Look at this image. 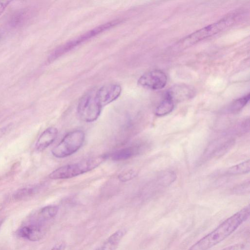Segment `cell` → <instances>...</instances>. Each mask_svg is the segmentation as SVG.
Masks as SVG:
<instances>
[{
  "label": "cell",
  "instance_id": "cell-8",
  "mask_svg": "<svg viewBox=\"0 0 250 250\" xmlns=\"http://www.w3.org/2000/svg\"><path fill=\"white\" fill-rule=\"evenodd\" d=\"M47 229V224L30 220L27 225L21 227L18 230L17 234L29 241H37L44 236Z\"/></svg>",
  "mask_w": 250,
  "mask_h": 250
},
{
  "label": "cell",
  "instance_id": "cell-2",
  "mask_svg": "<svg viewBox=\"0 0 250 250\" xmlns=\"http://www.w3.org/2000/svg\"><path fill=\"white\" fill-rule=\"evenodd\" d=\"M106 158L107 155H102L63 166L51 172L49 177L51 179L58 180L78 176L95 169Z\"/></svg>",
  "mask_w": 250,
  "mask_h": 250
},
{
  "label": "cell",
  "instance_id": "cell-16",
  "mask_svg": "<svg viewBox=\"0 0 250 250\" xmlns=\"http://www.w3.org/2000/svg\"><path fill=\"white\" fill-rule=\"evenodd\" d=\"M29 12L27 9H23L16 12L11 17L9 24L12 27H18L22 25L30 15Z\"/></svg>",
  "mask_w": 250,
  "mask_h": 250
},
{
  "label": "cell",
  "instance_id": "cell-1",
  "mask_svg": "<svg viewBox=\"0 0 250 250\" xmlns=\"http://www.w3.org/2000/svg\"><path fill=\"white\" fill-rule=\"evenodd\" d=\"M250 206L232 215L211 232L193 244L188 250H208L233 232L250 216Z\"/></svg>",
  "mask_w": 250,
  "mask_h": 250
},
{
  "label": "cell",
  "instance_id": "cell-6",
  "mask_svg": "<svg viewBox=\"0 0 250 250\" xmlns=\"http://www.w3.org/2000/svg\"><path fill=\"white\" fill-rule=\"evenodd\" d=\"M120 22V21H113L91 29L77 38L58 47L55 49L50 55L48 58V62H51L56 59L62 54L66 53L73 48L77 46L83 42L89 40L99 34L112 27Z\"/></svg>",
  "mask_w": 250,
  "mask_h": 250
},
{
  "label": "cell",
  "instance_id": "cell-24",
  "mask_svg": "<svg viewBox=\"0 0 250 250\" xmlns=\"http://www.w3.org/2000/svg\"><path fill=\"white\" fill-rule=\"evenodd\" d=\"M12 127V124H9L0 128V139L9 132Z\"/></svg>",
  "mask_w": 250,
  "mask_h": 250
},
{
  "label": "cell",
  "instance_id": "cell-13",
  "mask_svg": "<svg viewBox=\"0 0 250 250\" xmlns=\"http://www.w3.org/2000/svg\"><path fill=\"white\" fill-rule=\"evenodd\" d=\"M139 151V146H128L115 151L111 155V158L115 161H124L132 158Z\"/></svg>",
  "mask_w": 250,
  "mask_h": 250
},
{
  "label": "cell",
  "instance_id": "cell-15",
  "mask_svg": "<svg viewBox=\"0 0 250 250\" xmlns=\"http://www.w3.org/2000/svg\"><path fill=\"white\" fill-rule=\"evenodd\" d=\"M174 102L167 96L164 98L158 105L155 110V114L158 116H163L170 113L174 108Z\"/></svg>",
  "mask_w": 250,
  "mask_h": 250
},
{
  "label": "cell",
  "instance_id": "cell-26",
  "mask_svg": "<svg viewBox=\"0 0 250 250\" xmlns=\"http://www.w3.org/2000/svg\"><path fill=\"white\" fill-rule=\"evenodd\" d=\"M10 2L9 0H0V16Z\"/></svg>",
  "mask_w": 250,
  "mask_h": 250
},
{
  "label": "cell",
  "instance_id": "cell-18",
  "mask_svg": "<svg viewBox=\"0 0 250 250\" xmlns=\"http://www.w3.org/2000/svg\"><path fill=\"white\" fill-rule=\"evenodd\" d=\"M37 187L24 188L18 190L13 195V198L16 200H21L35 194L38 190Z\"/></svg>",
  "mask_w": 250,
  "mask_h": 250
},
{
  "label": "cell",
  "instance_id": "cell-17",
  "mask_svg": "<svg viewBox=\"0 0 250 250\" xmlns=\"http://www.w3.org/2000/svg\"><path fill=\"white\" fill-rule=\"evenodd\" d=\"M250 170V161L249 159L229 167L228 172L231 174H240L248 173Z\"/></svg>",
  "mask_w": 250,
  "mask_h": 250
},
{
  "label": "cell",
  "instance_id": "cell-10",
  "mask_svg": "<svg viewBox=\"0 0 250 250\" xmlns=\"http://www.w3.org/2000/svg\"><path fill=\"white\" fill-rule=\"evenodd\" d=\"M194 91L189 86L184 84H179L171 87L166 93L174 103L175 101H181L191 98Z\"/></svg>",
  "mask_w": 250,
  "mask_h": 250
},
{
  "label": "cell",
  "instance_id": "cell-27",
  "mask_svg": "<svg viewBox=\"0 0 250 250\" xmlns=\"http://www.w3.org/2000/svg\"><path fill=\"white\" fill-rule=\"evenodd\" d=\"M65 245L63 242H60L55 245L51 250H65Z\"/></svg>",
  "mask_w": 250,
  "mask_h": 250
},
{
  "label": "cell",
  "instance_id": "cell-23",
  "mask_svg": "<svg viewBox=\"0 0 250 250\" xmlns=\"http://www.w3.org/2000/svg\"><path fill=\"white\" fill-rule=\"evenodd\" d=\"M237 192L239 193H243L247 192V191H249L250 190V183L248 182V183H246L245 184H242L241 186L238 187V188L236 189Z\"/></svg>",
  "mask_w": 250,
  "mask_h": 250
},
{
  "label": "cell",
  "instance_id": "cell-25",
  "mask_svg": "<svg viewBox=\"0 0 250 250\" xmlns=\"http://www.w3.org/2000/svg\"><path fill=\"white\" fill-rule=\"evenodd\" d=\"M244 247L243 244H237L228 247L222 250H244Z\"/></svg>",
  "mask_w": 250,
  "mask_h": 250
},
{
  "label": "cell",
  "instance_id": "cell-7",
  "mask_svg": "<svg viewBox=\"0 0 250 250\" xmlns=\"http://www.w3.org/2000/svg\"><path fill=\"white\" fill-rule=\"evenodd\" d=\"M167 82V75L163 71L159 69L146 72L138 81L139 84L141 86L153 90L163 88Z\"/></svg>",
  "mask_w": 250,
  "mask_h": 250
},
{
  "label": "cell",
  "instance_id": "cell-12",
  "mask_svg": "<svg viewBox=\"0 0 250 250\" xmlns=\"http://www.w3.org/2000/svg\"><path fill=\"white\" fill-rule=\"evenodd\" d=\"M58 210L59 208L57 206H45L40 209L35 216L31 218L30 220L40 223H47L56 216Z\"/></svg>",
  "mask_w": 250,
  "mask_h": 250
},
{
  "label": "cell",
  "instance_id": "cell-28",
  "mask_svg": "<svg viewBox=\"0 0 250 250\" xmlns=\"http://www.w3.org/2000/svg\"><path fill=\"white\" fill-rule=\"evenodd\" d=\"M0 225H1V222H0Z\"/></svg>",
  "mask_w": 250,
  "mask_h": 250
},
{
  "label": "cell",
  "instance_id": "cell-21",
  "mask_svg": "<svg viewBox=\"0 0 250 250\" xmlns=\"http://www.w3.org/2000/svg\"><path fill=\"white\" fill-rule=\"evenodd\" d=\"M137 174V173L135 170L130 169L120 173L118 177L120 181L125 182L132 180L136 177Z\"/></svg>",
  "mask_w": 250,
  "mask_h": 250
},
{
  "label": "cell",
  "instance_id": "cell-22",
  "mask_svg": "<svg viewBox=\"0 0 250 250\" xmlns=\"http://www.w3.org/2000/svg\"><path fill=\"white\" fill-rule=\"evenodd\" d=\"M234 143L233 140H229L226 142L216 150L215 153V155L219 156L223 155L230 148Z\"/></svg>",
  "mask_w": 250,
  "mask_h": 250
},
{
  "label": "cell",
  "instance_id": "cell-5",
  "mask_svg": "<svg viewBox=\"0 0 250 250\" xmlns=\"http://www.w3.org/2000/svg\"><path fill=\"white\" fill-rule=\"evenodd\" d=\"M102 108L94 89L89 91L81 98L77 106V113L82 121L91 123L99 118Z\"/></svg>",
  "mask_w": 250,
  "mask_h": 250
},
{
  "label": "cell",
  "instance_id": "cell-14",
  "mask_svg": "<svg viewBox=\"0 0 250 250\" xmlns=\"http://www.w3.org/2000/svg\"><path fill=\"white\" fill-rule=\"evenodd\" d=\"M124 229H120L111 234L97 250H115L125 234Z\"/></svg>",
  "mask_w": 250,
  "mask_h": 250
},
{
  "label": "cell",
  "instance_id": "cell-20",
  "mask_svg": "<svg viewBox=\"0 0 250 250\" xmlns=\"http://www.w3.org/2000/svg\"><path fill=\"white\" fill-rule=\"evenodd\" d=\"M176 175L171 171H167L162 173L159 178V182L162 186H168L176 179Z\"/></svg>",
  "mask_w": 250,
  "mask_h": 250
},
{
  "label": "cell",
  "instance_id": "cell-11",
  "mask_svg": "<svg viewBox=\"0 0 250 250\" xmlns=\"http://www.w3.org/2000/svg\"><path fill=\"white\" fill-rule=\"evenodd\" d=\"M58 129L54 127L46 129L40 136L35 146L38 151H42L48 147L57 137Z\"/></svg>",
  "mask_w": 250,
  "mask_h": 250
},
{
  "label": "cell",
  "instance_id": "cell-4",
  "mask_svg": "<svg viewBox=\"0 0 250 250\" xmlns=\"http://www.w3.org/2000/svg\"><path fill=\"white\" fill-rule=\"evenodd\" d=\"M85 135L81 130H75L66 134L52 151L58 158H63L76 152L83 146Z\"/></svg>",
  "mask_w": 250,
  "mask_h": 250
},
{
  "label": "cell",
  "instance_id": "cell-9",
  "mask_svg": "<svg viewBox=\"0 0 250 250\" xmlns=\"http://www.w3.org/2000/svg\"><path fill=\"white\" fill-rule=\"evenodd\" d=\"M121 92L120 85L115 83L107 84L95 89L96 96L103 107L116 100Z\"/></svg>",
  "mask_w": 250,
  "mask_h": 250
},
{
  "label": "cell",
  "instance_id": "cell-3",
  "mask_svg": "<svg viewBox=\"0 0 250 250\" xmlns=\"http://www.w3.org/2000/svg\"><path fill=\"white\" fill-rule=\"evenodd\" d=\"M236 15L231 14L217 22L204 27L179 41L176 45L178 49L186 48L198 42L217 34L231 25L236 20Z\"/></svg>",
  "mask_w": 250,
  "mask_h": 250
},
{
  "label": "cell",
  "instance_id": "cell-19",
  "mask_svg": "<svg viewBox=\"0 0 250 250\" xmlns=\"http://www.w3.org/2000/svg\"><path fill=\"white\" fill-rule=\"evenodd\" d=\"M250 94L239 98L233 101L229 107L230 112H235L241 110L248 103L250 99Z\"/></svg>",
  "mask_w": 250,
  "mask_h": 250
}]
</instances>
